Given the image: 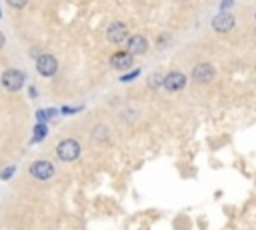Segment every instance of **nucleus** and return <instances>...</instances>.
Listing matches in <instances>:
<instances>
[{
  "label": "nucleus",
  "mask_w": 256,
  "mask_h": 230,
  "mask_svg": "<svg viewBox=\"0 0 256 230\" xmlns=\"http://www.w3.org/2000/svg\"><path fill=\"white\" fill-rule=\"evenodd\" d=\"M44 134H46V126H44V122H40V124L36 126V130H34V142L42 140V138H44Z\"/></svg>",
  "instance_id": "9b49d317"
},
{
  "label": "nucleus",
  "mask_w": 256,
  "mask_h": 230,
  "mask_svg": "<svg viewBox=\"0 0 256 230\" xmlns=\"http://www.w3.org/2000/svg\"><path fill=\"white\" fill-rule=\"evenodd\" d=\"M214 76H216V70H214V66H212V64H208V62L196 64V66H194V70H192V80H194V82H200V84L210 82Z\"/></svg>",
  "instance_id": "0eeeda50"
},
{
  "label": "nucleus",
  "mask_w": 256,
  "mask_h": 230,
  "mask_svg": "<svg viewBox=\"0 0 256 230\" xmlns=\"http://www.w3.org/2000/svg\"><path fill=\"white\" fill-rule=\"evenodd\" d=\"M132 58H134V54H130L128 50H126V52H124V50L114 52V54L110 56V66L116 68V70H126V68L132 66Z\"/></svg>",
  "instance_id": "9d476101"
},
{
  "label": "nucleus",
  "mask_w": 256,
  "mask_h": 230,
  "mask_svg": "<svg viewBox=\"0 0 256 230\" xmlns=\"http://www.w3.org/2000/svg\"><path fill=\"white\" fill-rule=\"evenodd\" d=\"M4 42H6V40H4V34H2V32H0V48H2V46H4Z\"/></svg>",
  "instance_id": "a211bd4d"
},
{
  "label": "nucleus",
  "mask_w": 256,
  "mask_h": 230,
  "mask_svg": "<svg viewBox=\"0 0 256 230\" xmlns=\"http://www.w3.org/2000/svg\"><path fill=\"white\" fill-rule=\"evenodd\" d=\"M138 74H140V70H134V72H128L126 76H120V80H122V82H128V80H132V78H136Z\"/></svg>",
  "instance_id": "4468645a"
},
{
  "label": "nucleus",
  "mask_w": 256,
  "mask_h": 230,
  "mask_svg": "<svg viewBox=\"0 0 256 230\" xmlns=\"http://www.w3.org/2000/svg\"><path fill=\"white\" fill-rule=\"evenodd\" d=\"M56 154H58V158L62 162H72V160H76L80 156V144L74 138H66V140H62L58 144Z\"/></svg>",
  "instance_id": "f03ea898"
},
{
  "label": "nucleus",
  "mask_w": 256,
  "mask_h": 230,
  "mask_svg": "<svg viewBox=\"0 0 256 230\" xmlns=\"http://www.w3.org/2000/svg\"><path fill=\"white\" fill-rule=\"evenodd\" d=\"M56 114V110H40V112H36V118L40 120V122H44L46 118H50V116H54Z\"/></svg>",
  "instance_id": "f8f14e48"
},
{
  "label": "nucleus",
  "mask_w": 256,
  "mask_h": 230,
  "mask_svg": "<svg viewBox=\"0 0 256 230\" xmlns=\"http://www.w3.org/2000/svg\"><path fill=\"white\" fill-rule=\"evenodd\" d=\"M236 26V20H234V16L230 14V12H220V14H216L214 18H212V28L216 30V32H230L232 28Z\"/></svg>",
  "instance_id": "6e6552de"
},
{
  "label": "nucleus",
  "mask_w": 256,
  "mask_h": 230,
  "mask_svg": "<svg viewBox=\"0 0 256 230\" xmlns=\"http://www.w3.org/2000/svg\"><path fill=\"white\" fill-rule=\"evenodd\" d=\"M2 86L8 90V92H16V90H20L22 86H24V80H26V74L24 72H20V70H16V68H8V70H4L2 72Z\"/></svg>",
  "instance_id": "f257e3e1"
},
{
  "label": "nucleus",
  "mask_w": 256,
  "mask_h": 230,
  "mask_svg": "<svg viewBox=\"0 0 256 230\" xmlns=\"http://www.w3.org/2000/svg\"><path fill=\"white\" fill-rule=\"evenodd\" d=\"M36 70H38L40 76L50 78V76H54L56 70H58V60H56L54 56H50V54H40V56L36 58Z\"/></svg>",
  "instance_id": "7ed1b4c3"
},
{
  "label": "nucleus",
  "mask_w": 256,
  "mask_h": 230,
  "mask_svg": "<svg viewBox=\"0 0 256 230\" xmlns=\"http://www.w3.org/2000/svg\"><path fill=\"white\" fill-rule=\"evenodd\" d=\"M230 4H234V0H222V10H226Z\"/></svg>",
  "instance_id": "dca6fc26"
},
{
  "label": "nucleus",
  "mask_w": 256,
  "mask_h": 230,
  "mask_svg": "<svg viewBox=\"0 0 256 230\" xmlns=\"http://www.w3.org/2000/svg\"><path fill=\"white\" fill-rule=\"evenodd\" d=\"M126 50H128L130 54H134V56L144 54V52L148 50V40H146L144 36H140V34H134V36H130V38L126 40Z\"/></svg>",
  "instance_id": "1a4fd4ad"
},
{
  "label": "nucleus",
  "mask_w": 256,
  "mask_h": 230,
  "mask_svg": "<svg viewBox=\"0 0 256 230\" xmlns=\"http://www.w3.org/2000/svg\"><path fill=\"white\" fill-rule=\"evenodd\" d=\"M106 36H108V40L112 44H122V42H126L130 38L128 36V26L124 22H112L108 26V30H106Z\"/></svg>",
  "instance_id": "39448f33"
},
{
  "label": "nucleus",
  "mask_w": 256,
  "mask_h": 230,
  "mask_svg": "<svg viewBox=\"0 0 256 230\" xmlns=\"http://www.w3.org/2000/svg\"><path fill=\"white\" fill-rule=\"evenodd\" d=\"M12 172H14V166H10L8 170H4V174H2V178H4V180H6V178H10V176H12Z\"/></svg>",
  "instance_id": "2eb2a0df"
},
{
  "label": "nucleus",
  "mask_w": 256,
  "mask_h": 230,
  "mask_svg": "<svg viewBox=\"0 0 256 230\" xmlns=\"http://www.w3.org/2000/svg\"><path fill=\"white\" fill-rule=\"evenodd\" d=\"M76 110H78V108H70V106H64V110H62V112H64V114H70V112H76Z\"/></svg>",
  "instance_id": "f3484780"
},
{
  "label": "nucleus",
  "mask_w": 256,
  "mask_h": 230,
  "mask_svg": "<svg viewBox=\"0 0 256 230\" xmlns=\"http://www.w3.org/2000/svg\"><path fill=\"white\" fill-rule=\"evenodd\" d=\"M186 80H188L186 74L174 70V72H168V74L162 78V86H164L168 92H178V90H182V88L186 86Z\"/></svg>",
  "instance_id": "20e7f679"
},
{
  "label": "nucleus",
  "mask_w": 256,
  "mask_h": 230,
  "mask_svg": "<svg viewBox=\"0 0 256 230\" xmlns=\"http://www.w3.org/2000/svg\"><path fill=\"white\" fill-rule=\"evenodd\" d=\"M0 16H2V12H0Z\"/></svg>",
  "instance_id": "6ab92c4d"
},
{
  "label": "nucleus",
  "mask_w": 256,
  "mask_h": 230,
  "mask_svg": "<svg viewBox=\"0 0 256 230\" xmlns=\"http://www.w3.org/2000/svg\"><path fill=\"white\" fill-rule=\"evenodd\" d=\"M8 4L14 6V8H24L28 4V0H8Z\"/></svg>",
  "instance_id": "ddd939ff"
},
{
  "label": "nucleus",
  "mask_w": 256,
  "mask_h": 230,
  "mask_svg": "<svg viewBox=\"0 0 256 230\" xmlns=\"http://www.w3.org/2000/svg\"><path fill=\"white\" fill-rule=\"evenodd\" d=\"M28 172H30L36 180H48V178L54 176V166H52L50 162H46V160H36V162L30 164Z\"/></svg>",
  "instance_id": "423d86ee"
}]
</instances>
